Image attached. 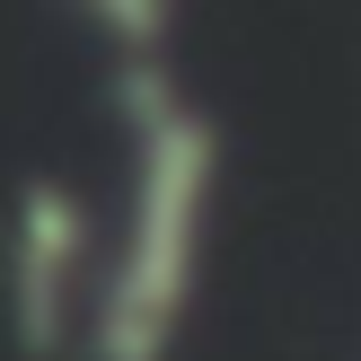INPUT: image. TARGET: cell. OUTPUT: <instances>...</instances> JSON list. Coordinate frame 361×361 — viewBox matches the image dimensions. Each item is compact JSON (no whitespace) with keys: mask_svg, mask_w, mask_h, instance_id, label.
Here are the masks:
<instances>
[{"mask_svg":"<svg viewBox=\"0 0 361 361\" xmlns=\"http://www.w3.org/2000/svg\"><path fill=\"white\" fill-rule=\"evenodd\" d=\"M123 115H133V212L97 282L88 361H168L194 309V282H203L221 133L168 88V62H123Z\"/></svg>","mask_w":361,"mask_h":361,"instance_id":"cell-1","label":"cell"},{"mask_svg":"<svg viewBox=\"0 0 361 361\" xmlns=\"http://www.w3.org/2000/svg\"><path fill=\"white\" fill-rule=\"evenodd\" d=\"M80 282H88V212L80 194L35 176L18 194V344L27 353H53L71 335Z\"/></svg>","mask_w":361,"mask_h":361,"instance_id":"cell-2","label":"cell"}]
</instances>
